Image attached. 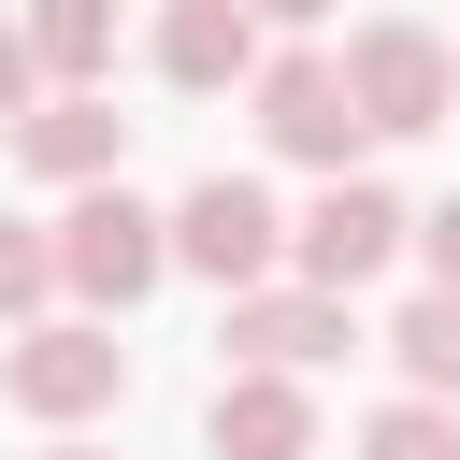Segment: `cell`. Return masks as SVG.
<instances>
[{
	"label": "cell",
	"mask_w": 460,
	"mask_h": 460,
	"mask_svg": "<svg viewBox=\"0 0 460 460\" xmlns=\"http://www.w3.org/2000/svg\"><path fill=\"white\" fill-rule=\"evenodd\" d=\"M0 402L43 417V431L115 417V402H129V345H115V316H29V331H0Z\"/></svg>",
	"instance_id": "6da1fadb"
},
{
	"label": "cell",
	"mask_w": 460,
	"mask_h": 460,
	"mask_svg": "<svg viewBox=\"0 0 460 460\" xmlns=\"http://www.w3.org/2000/svg\"><path fill=\"white\" fill-rule=\"evenodd\" d=\"M331 72H345V101H359L374 144H417V129L460 115V58H446V29H417V14H359Z\"/></svg>",
	"instance_id": "7a4b0ae2"
},
{
	"label": "cell",
	"mask_w": 460,
	"mask_h": 460,
	"mask_svg": "<svg viewBox=\"0 0 460 460\" xmlns=\"http://www.w3.org/2000/svg\"><path fill=\"white\" fill-rule=\"evenodd\" d=\"M158 273H172L158 201H129V172H86V187H72V216H58V288H72L86 316H129Z\"/></svg>",
	"instance_id": "3957f363"
},
{
	"label": "cell",
	"mask_w": 460,
	"mask_h": 460,
	"mask_svg": "<svg viewBox=\"0 0 460 460\" xmlns=\"http://www.w3.org/2000/svg\"><path fill=\"white\" fill-rule=\"evenodd\" d=\"M402 230H417V216H402V201H388L374 172H316V201L288 216V273H302V288H345V302H359V288H374V273L402 259Z\"/></svg>",
	"instance_id": "277c9868"
},
{
	"label": "cell",
	"mask_w": 460,
	"mask_h": 460,
	"mask_svg": "<svg viewBox=\"0 0 460 460\" xmlns=\"http://www.w3.org/2000/svg\"><path fill=\"white\" fill-rule=\"evenodd\" d=\"M244 101H259V144L273 158H302V172H359V101H345V72L316 58V43H288V58H259L244 72Z\"/></svg>",
	"instance_id": "5b68a950"
},
{
	"label": "cell",
	"mask_w": 460,
	"mask_h": 460,
	"mask_svg": "<svg viewBox=\"0 0 460 460\" xmlns=\"http://www.w3.org/2000/svg\"><path fill=\"white\" fill-rule=\"evenodd\" d=\"M158 230H172V273H201V288H259V273H288V216H273V187H244V172H201Z\"/></svg>",
	"instance_id": "8992f818"
},
{
	"label": "cell",
	"mask_w": 460,
	"mask_h": 460,
	"mask_svg": "<svg viewBox=\"0 0 460 460\" xmlns=\"http://www.w3.org/2000/svg\"><path fill=\"white\" fill-rule=\"evenodd\" d=\"M216 345L230 359H273V374H316V359L359 345V302L345 288H302V273H259V288H230V331Z\"/></svg>",
	"instance_id": "52a82bcc"
},
{
	"label": "cell",
	"mask_w": 460,
	"mask_h": 460,
	"mask_svg": "<svg viewBox=\"0 0 460 460\" xmlns=\"http://www.w3.org/2000/svg\"><path fill=\"white\" fill-rule=\"evenodd\" d=\"M201 446H216V460H316V388L273 374V359H244V374H216Z\"/></svg>",
	"instance_id": "ba28073f"
},
{
	"label": "cell",
	"mask_w": 460,
	"mask_h": 460,
	"mask_svg": "<svg viewBox=\"0 0 460 460\" xmlns=\"http://www.w3.org/2000/svg\"><path fill=\"white\" fill-rule=\"evenodd\" d=\"M14 158H29L43 187H86V172H129V115H115L101 86H43V101L14 115Z\"/></svg>",
	"instance_id": "9c48e42d"
},
{
	"label": "cell",
	"mask_w": 460,
	"mask_h": 460,
	"mask_svg": "<svg viewBox=\"0 0 460 460\" xmlns=\"http://www.w3.org/2000/svg\"><path fill=\"white\" fill-rule=\"evenodd\" d=\"M244 72H259V14H244V0H158V86L216 101V86H244Z\"/></svg>",
	"instance_id": "30bf717a"
},
{
	"label": "cell",
	"mask_w": 460,
	"mask_h": 460,
	"mask_svg": "<svg viewBox=\"0 0 460 460\" xmlns=\"http://www.w3.org/2000/svg\"><path fill=\"white\" fill-rule=\"evenodd\" d=\"M14 29H29L43 86H101V72H115V0H29Z\"/></svg>",
	"instance_id": "8fae6325"
},
{
	"label": "cell",
	"mask_w": 460,
	"mask_h": 460,
	"mask_svg": "<svg viewBox=\"0 0 460 460\" xmlns=\"http://www.w3.org/2000/svg\"><path fill=\"white\" fill-rule=\"evenodd\" d=\"M388 374L431 388V402H460V288H417V302L388 316Z\"/></svg>",
	"instance_id": "7c38bea8"
},
{
	"label": "cell",
	"mask_w": 460,
	"mask_h": 460,
	"mask_svg": "<svg viewBox=\"0 0 460 460\" xmlns=\"http://www.w3.org/2000/svg\"><path fill=\"white\" fill-rule=\"evenodd\" d=\"M345 460H460V402L402 388V402H374V417H359V446H345Z\"/></svg>",
	"instance_id": "4fadbf2b"
},
{
	"label": "cell",
	"mask_w": 460,
	"mask_h": 460,
	"mask_svg": "<svg viewBox=\"0 0 460 460\" xmlns=\"http://www.w3.org/2000/svg\"><path fill=\"white\" fill-rule=\"evenodd\" d=\"M58 302V230H29V216H0V331H29Z\"/></svg>",
	"instance_id": "5bb4252c"
},
{
	"label": "cell",
	"mask_w": 460,
	"mask_h": 460,
	"mask_svg": "<svg viewBox=\"0 0 460 460\" xmlns=\"http://www.w3.org/2000/svg\"><path fill=\"white\" fill-rule=\"evenodd\" d=\"M29 101H43V58H29V29H14V14H0V129H14V115H29Z\"/></svg>",
	"instance_id": "9a60e30c"
},
{
	"label": "cell",
	"mask_w": 460,
	"mask_h": 460,
	"mask_svg": "<svg viewBox=\"0 0 460 460\" xmlns=\"http://www.w3.org/2000/svg\"><path fill=\"white\" fill-rule=\"evenodd\" d=\"M402 244H417V259H431V288H460V201H431V216H417V230H402Z\"/></svg>",
	"instance_id": "2e32d148"
},
{
	"label": "cell",
	"mask_w": 460,
	"mask_h": 460,
	"mask_svg": "<svg viewBox=\"0 0 460 460\" xmlns=\"http://www.w3.org/2000/svg\"><path fill=\"white\" fill-rule=\"evenodd\" d=\"M244 14H259V29H316L331 0H244Z\"/></svg>",
	"instance_id": "e0dca14e"
},
{
	"label": "cell",
	"mask_w": 460,
	"mask_h": 460,
	"mask_svg": "<svg viewBox=\"0 0 460 460\" xmlns=\"http://www.w3.org/2000/svg\"><path fill=\"white\" fill-rule=\"evenodd\" d=\"M43 460H101V446H43Z\"/></svg>",
	"instance_id": "ac0fdd59"
}]
</instances>
